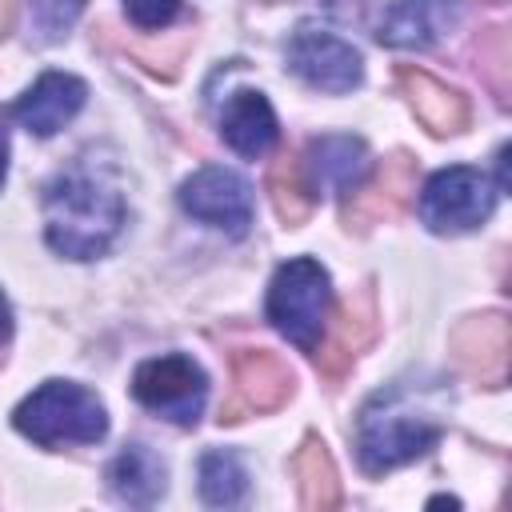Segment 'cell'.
Listing matches in <instances>:
<instances>
[{
	"label": "cell",
	"mask_w": 512,
	"mask_h": 512,
	"mask_svg": "<svg viewBox=\"0 0 512 512\" xmlns=\"http://www.w3.org/2000/svg\"><path fill=\"white\" fill-rule=\"evenodd\" d=\"M444 400L448 392L432 380H396L376 392L356 416V456L368 476H384L416 456H424L444 436Z\"/></svg>",
	"instance_id": "cell-1"
},
{
	"label": "cell",
	"mask_w": 512,
	"mask_h": 512,
	"mask_svg": "<svg viewBox=\"0 0 512 512\" xmlns=\"http://www.w3.org/2000/svg\"><path fill=\"white\" fill-rule=\"evenodd\" d=\"M124 228V196L100 172L76 164L44 188V240L68 260L100 256Z\"/></svg>",
	"instance_id": "cell-2"
},
{
	"label": "cell",
	"mask_w": 512,
	"mask_h": 512,
	"mask_svg": "<svg viewBox=\"0 0 512 512\" xmlns=\"http://www.w3.org/2000/svg\"><path fill=\"white\" fill-rule=\"evenodd\" d=\"M20 436L40 448L60 444H96L108 432V412L96 392L76 380H44L32 396H24L12 412Z\"/></svg>",
	"instance_id": "cell-3"
},
{
	"label": "cell",
	"mask_w": 512,
	"mask_h": 512,
	"mask_svg": "<svg viewBox=\"0 0 512 512\" xmlns=\"http://www.w3.org/2000/svg\"><path fill=\"white\" fill-rule=\"evenodd\" d=\"M328 308H332V280H328L320 260L296 256L272 272L268 300H264L268 324L284 340H292L300 352L316 348L324 320H328Z\"/></svg>",
	"instance_id": "cell-4"
},
{
	"label": "cell",
	"mask_w": 512,
	"mask_h": 512,
	"mask_svg": "<svg viewBox=\"0 0 512 512\" xmlns=\"http://www.w3.org/2000/svg\"><path fill=\"white\" fill-rule=\"evenodd\" d=\"M496 196H500V188L480 168L452 164V168H440V172H432L424 180L420 200H416V212H420V220L432 232L456 236V232L480 228L492 216Z\"/></svg>",
	"instance_id": "cell-5"
},
{
	"label": "cell",
	"mask_w": 512,
	"mask_h": 512,
	"mask_svg": "<svg viewBox=\"0 0 512 512\" xmlns=\"http://www.w3.org/2000/svg\"><path fill=\"white\" fill-rule=\"evenodd\" d=\"M132 396L148 412H156L180 428H192L204 412V400H208V376L184 352L152 356L132 372Z\"/></svg>",
	"instance_id": "cell-6"
},
{
	"label": "cell",
	"mask_w": 512,
	"mask_h": 512,
	"mask_svg": "<svg viewBox=\"0 0 512 512\" xmlns=\"http://www.w3.org/2000/svg\"><path fill=\"white\" fill-rule=\"evenodd\" d=\"M176 200H180V208L192 216V220H200V224H208V228H220V232H228V236H244L248 232V224H252V188H248V180L240 176V172H232V168H224V164H204V168H196L184 184H180V192H176Z\"/></svg>",
	"instance_id": "cell-7"
},
{
	"label": "cell",
	"mask_w": 512,
	"mask_h": 512,
	"mask_svg": "<svg viewBox=\"0 0 512 512\" xmlns=\"http://www.w3.org/2000/svg\"><path fill=\"white\" fill-rule=\"evenodd\" d=\"M288 68L316 92H352L364 76V60L360 52L340 40L336 32L328 28H316V24H300L288 40Z\"/></svg>",
	"instance_id": "cell-8"
},
{
	"label": "cell",
	"mask_w": 512,
	"mask_h": 512,
	"mask_svg": "<svg viewBox=\"0 0 512 512\" xmlns=\"http://www.w3.org/2000/svg\"><path fill=\"white\" fill-rule=\"evenodd\" d=\"M372 336H376V304H372L368 288H360L356 296L332 304L328 320H324V332H320V340L312 348L320 376L324 380H344V372L372 344Z\"/></svg>",
	"instance_id": "cell-9"
},
{
	"label": "cell",
	"mask_w": 512,
	"mask_h": 512,
	"mask_svg": "<svg viewBox=\"0 0 512 512\" xmlns=\"http://www.w3.org/2000/svg\"><path fill=\"white\" fill-rule=\"evenodd\" d=\"M448 352L464 376L480 380L484 388H500L508 380V352H512L508 316L504 312L464 316L448 336Z\"/></svg>",
	"instance_id": "cell-10"
},
{
	"label": "cell",
	"mask_w": 512,
	"mask_h": 512,
	"mask_svg": "<svg viewBox=\"0 0 512 512\" xmlns=\"http://www.w3.org/2000/svg\"><path fill=\"white\" fill-rule=\"evenodd\" d=\"M416 196V160L408 152H396L380 164L376 176H364L348 196H344V228H372L404 212Z\"/></svg>",
	"instance_id": "cell-11"
},
{
	"label": "cell",
	"mask_w": 512,
	"mask_h": 512,
	"mask_svg": "<svg viewBox=\"0 0 512 512\" xmlns=\"http://www.w3.org/2000/svg\"><path fill=\"white\" fill-rule=\"evenodd\" d=\"M300 168H304V180H308L312 192H340V196H348L368 176L372 156H368V144L360 136L328 132V136L308 140Z\"/></svg>",
	"instance_id": "cell-12"
},
{
	"label": "cell",
	"mask_w": 512,
	"mask_h": 512,
	"mask_svg": "<svg viewBox=\"0 0 512 512\" xmlns=\"http://www.w3.org/2000/svg\"><path fill=\"white\" fill-rule=\"evenodd\" d=\"M456 0H380L372 32L388 48H428L452 24Z\"/></svg>",
	"instance_id": "cell-13"
},
{
	"label": "cell",
	"mask_w": 512,
	"mask_h": 512,
	"mask_svg": "<svg viewBox=\"0 0 512 512\" xmlns=\"http://www.w3.org/2000/svg\"><path fill=\"white\" fill-rule=\"evenodd\" d=\"M88 100V84L72 72H44L20 100H16V120L32 136H52L60 132Z\"/></svg>",
	"instance_id": "cell-14"
},
{
	"label": "cell",
	"mask_w": 512,
	"mask_h": 512,
	"mask_svg": "<svg viewBox=\"0 0 512 512\" xmlns=\"http://www.w3.org/2000/svg\"><path fill=\"white\" fill-rule=\"evenodd\" d=\"M232 380L236 396L252 412H276L296 392V372L272 348H240L232 356Z\"/></svg>",
	"instance_id": "cell-15"
},
{
	"label": "cell",
	"mask_w": 512,
	"mask_h": 512,
	"mask_svg": "<svg viewBox=\"0 0 512 512\" xmlns=\"http://www.w3.org/2000/svg\"><path fill=\"white\" fill-rule=\"evenodd\" d=\"M396 84H400L408 108L416 112V120L432 136H456L468 124V100H464V92L440 84L424 68H400L396 72Z\"/></svg>",
	"instance_id": "cell-16"
},
{
	"label": "cell",
	"mask_w": 512,
	"mask_h": 512,
	"mask_svg": "<svg viewBox=\"0 0 512 512\" xmlns=\"http://www.w3.org/2000/svg\"><path fill=\"white\" fill-rule=\"evenodd\" d=\"M220 136H224V144H228L236 156L260 160V156L276 144V136H280L276 112H272L268 96L256 92V88L236 92V96L224 104V112H220Z\"/></svg>",
	"instance_id": "cell-17"
},
{
	"label": "cell",
	"mask_w": 512,
	"mask_h": 512,
	"mask_svg": "<svg viewBox=\"0 0 512 512\" xmlns=\"http://www.w3.org/2000/svg\"><path fill=\"white\" fill-rule=\"evenodd\" d=\"M108 488L116 500H124L132 508H152L168 488V468L148 444H128L108 464Z\"/></svg>",
	"instance_id": "cell-18"
},
{
	"label": "cell",
	"mask_w": 512,
	"mask_h": 512,
	"mask_svg": "<svg viewBox=\"0 0 512 512\" xmlns=\"http://www.w3.org/2000/svg\"><path fill=\"white\" fill-rule=\"evenodd\" d=\"M288 472L296 480V492H300V508L308 512H328L340 504V476H336V464L328 456V444L320 436H304L300 448L292 452L288 460Z\"/></svg>",
	"instance_id": "cell-19"
},
{
	"label": "cell",
	"mask_w": 512,
	"mask_h": 512,
	"mask_svg": "<svg viewBox=\"0 0 512 512\" xmlns=\"http://www.w3.org/2000/svg\"><path fill=\"white\" fill-rule=\"evenodd\" d=\"M248 496V472L236 452L212 448L200 456V500L208 508H236Z\"/></svg>",
	"instance_id": "cell-20"
},
{
	"label": "cell",
	"mask_w": 512,
	"mask_h": 512,
	"mask_svg": "<svg viewBox=\"0 0 512 512\" xmlns=\"http://www.w3.org/2000/svg\"><path fill=\"white\" fill-rule=\"evenodd\" d=\"M268 192H272V208L280 216V224L300 228L312 212V188L304 180V168L292 152H280L276 164L268 168Z\"/></svg>",
	"instance_id": "cell-21"
},
{
	"label": "cell",
	"mask_w": 512,
	"mask_h": 512,
	"mask_svg": "<svg viewBox=\"0 0 512 512\" xmlns=\"http://www.w3.org/2000/svg\"><path fill=\"white\" fill-rule=\"evenodd\" d=\"M84 0H32V16H36V28L44 40H60L76 16H80Z\"/></svg>",
	"instance_id": "cell-22"
},
{
	"label": "cell",
	"mask_w": 512,
	"mask_h": 512,
	"mask_svg": "<svg viewBox=\"0 0 512 512\" xmlns=\"http://www.w3.org/2000/svg\"><path fill=\"white\" fill-rule=\"evenodd\" d=\"M124 12H128V20H132L136 28L160 32V28H168V24L176 20L180 0H124Z\"/></svg>",
	"instance_id": "cell-23"
},
{
	"label": "cell",
	"mask_w": 512,
	"mask_h": 512,
	"mask_svg": "<svg viewBox=\"0 0 512 512\" xmlns=\"http://www.w3.org/2000/svg\"><path fill=\"white\" fill-rule=\"evenodd\" d=\"M4 176H8V128L0 116V188H4Z\"/></svg>",
	"instance_id": "cell-24"
},
{
	"label": "cell",
	"mask_w": 512,
	"mask_h": 512,
	"mask_svg": "<svg viewBox=\"0 0 512 512\" xmlns=\"http://www.w3.org/2000/svg\"><path fill=\"white\" fill-rule=\"evenodd\" d=\"M12 336V308H8V300H4V292H0V344Z\"/></svg>",
	"instance_id": "cell-25"
}]
</instances>
